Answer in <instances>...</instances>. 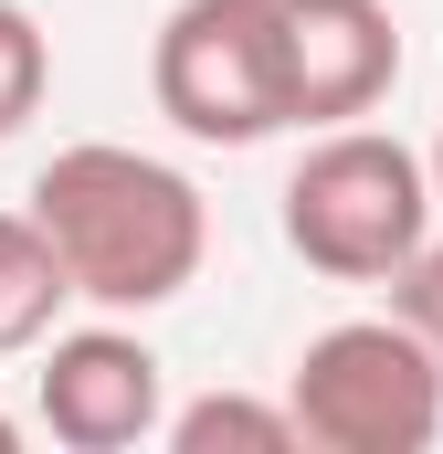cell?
I'll return each instance as SVG.
<instances>
[{
  "label": "cell",
  "instance_id": "obj_11",
  "mask_svg": "<svg viewBox=\"0 0 443 454\" xmlns=\"http://www.w3.org/2000/svg\"><path fill=\"white\" fill-rule=\"evenodd\" d=\"M0 454H21V423H11V412H0Z\"/></svg>",
  "mask_w": 443,
  "mask_h": 454
},
{
  "label": "cell",
  "instance_id": "obj_1",
  "mask_svg": "<svg viewBox=\"0 0 443 454\" xmlns=\"http://www.w3.org/2000/svg\"><path fill=\"white\" fill-rule=\"evenodd\" d=\"M32 223L53 232V254L74 264V296L96 307H169L201 254H212V201L190 169L148 159V148H116V137H85V148H53L43 180H32Z\"/></svg>",
  "mask_w": 443,
  "mask_h": 454
},
{
  "label": "cell",
  "instance_id": "obj_8",
  "mask_svg": "<svg viewBox=\"0 0 443 454\" xmlns=\"http://www.w3.org/2000/svg\"><path fill=\"white\" fill-rule=\"evenodd\" d=\"M169 444H180V454H296V444H307V423H296V402L212 391V402L169 412Z\"/></svg>",
  "mask_w": 443,
  "mask_h": 454
},
{
  "label": "cell",
  "instance_id": "obj_7",
  "mask_svg": "<svg viewBox=\"0 0 443 454\" xmlns=\"http://www.w3.org/2000/svg\"><path fill=\"white\" fill-rule=\"evenodd\" d=\"M64 307H74V264L53 254V232L32 212H0V359L43 348L64 328Z\"/></svg>",
  "mask_w": 443,
  "mask_h": 454
},
{
  "label": "cell",
  "instance_id": "obj_6",
  "mask_svg": "<svg viewBox=\"0 0 443 454\" xmlns=\"http://www.w3.org/2000/svg\"><path fill=\"white\" fill-rule=\"evenodd\" d=\"M285 64L296 127H348L401 85V21L391 0H285Z\"/></svg>",
  "mask_w": 443,
  "mask_h": 454
},
{
  "label": "cell",
  "instance_id": "obj_2",
  "mask_svg": "<svg viewBox=\"0 0 443 454\" xmlns=\"http://www.w3.org/2000/svg\"><path fill=\"white\" fill-rule=\"evenodd\" d=\"M433 159L423 148H401V137H380V127H328L296 169H285V243L338 275V286H391L423 243H433Z\"/></svg>",
  "mask_w": 443,
  "mask_h": 454
},
{
  "label": "cell",
  "instance_id": "obj_5",
  "mask_svg": "<svg viewBox=\"0 0 443 454\" xmlns=\"http://www.w3.org/2000/svg\"><path fill=\"white\" fill-rule=\"evenodd\" d=\"M32 412L74 454H127L169 434V370L137 328H53L43 370H32Z\"/></svg>",
  "mask_w": 443,
  "mask_h": 454
},
{
  "label": "cell",
  "instance_id": "obj_10",
  "mask_svg": "<svg viewBox=\"0 0 443 454\" xmlns=\"http://www.w3.org/2000/svg\"><path fill=\"white\" fill-rule=\"evenodd\" d=\"M391 307H401V317L423 328V348L443 359V243H423V254L391 275Z\"/></svg>",
  "mask_w": 443,
  "mask_h": 454
},
{
  "label": "cell",
  "instance_id": "obj_12",
  "mask_svg": "<svg viewBox=\"0 0 443 454\" xmlns=\"http://www.w3.org/2000/svg\"><path fill=\"white\" fill-rule=\"evenodd\" d=\"M433 191H443V137H433Z\"/></svg>",
  "mask_w": 443,
  "mask_h": 454
},
{
  "label": "cell",
  "instance_id": "obj_3",
  "mask_svg": "<svg viewBox=\"0 0 443 454\" xmlns=\"http://www.w3.org/2000/svg\"><path fill=\"white\" fill-rule=\"evenodd\" d=\"M148 96L201 148H264L275 127H296L285 0H180L148 43Z\"/></svg>",
  "mask_w": 443,
  "mask_h": 454
},
{
  "label": "cell",
  "instance_id": "obj_9",
  "mask_svg": "<svg viewBox=\"0 0 443 454\" xmlns=\"http://www.w3.org/2000/svg\"><path fill=\"white\" fill-rule=\"evenodd\" d=\"M43 85H53V43L21 0H0V137H21L43 116Z\"/></svg>",
  "mask_w": 443,
  "mask_h": 454
},
{
  "label": "cell",
  "instance_id": "obj_4",
  "mask_svg": "<svg viewBox=\"0 0 443 454\" xmlns=\"http://www.w3.org/2000/svg\"><path fill=\"white\" fill-rule=\"evenodd\" d=\"M296 423L317 454H423L443 434V359L423 348V328L391 317H338L307 339L296 380H285Z\"/></svg>",
  "mask_w": 443,
  "mask_h": 454
}]
</instances>
